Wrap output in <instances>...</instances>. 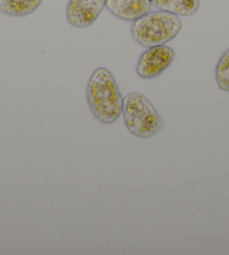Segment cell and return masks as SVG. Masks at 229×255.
Returning <instances> with one entry per match:
<instances>
[{
	"instance_id": "8",
	"label": "cell",
	"mask_w": 229,
	"mask_h": 255,
	"mask_svg": "<svg viewBox=\"0 0 229 255\" xmlns=\"http://www.w3.org/2000/svg\"><path fill=\"white\" fill-rule=\"evenodd\" d=\"M43 0H0V11L11 17H25L38 9Z\"/></svg>"
},
{
	"instance_id": "9",
	"label": "cell",
	"mask_w": 229,
	"mask_h": 255,
	"mask_svg": "<svg viewBox=\"0 0 229 255\" xmlns=\"http://www.w3.org/2000/svg\"><path fill=\"white\" fill-rule=\"evenodd\" d=\"M216 81L220 89L229 91V48L220 56L217 65H216Z\"/></svg>"
},
{
	"instance_id": "4",
	"label": "cell",
	"mask_w": 229,
	"mask_h": 255,
	"mask_svg": "<svg viewBox=\"0 0 229 255\" xmlns=\"http://www.w3.org/2000/svg\"><path fill=\"white\" fill-rule=\"evenodd\" d=\"M175 56L174 51L165 45L148 47L139 56L136 72L143 79H154L170 67Z\"/></svg>"
},
{
	"instance_id": "3",
	"label": "cell",
	"mask_w": 229,
	"mask_h": 255,
	"mask_svg": "<svg viewBox=\"0 0 229 255\" xmlns=\"http://www.w3.org/2000/svg\"><path fill=\"white\" fill-rule=\"evenodd\" d=\"M122 114L127 129L136 137L151 138L164 126L151 100L140 92H131L125 97Z\"/></svg>"
},
{
	"instance_id": "5",
	"label": "cell",
	"mask_w": 229,
	"mask_h": 255,
	"mask_svg": "<svg viewBox=\"0 0 229 255\" xmlns=\"http://www.w3.org/2000/svg\"><path fill=\"white\" fill-rule=\"evenodd\" d=\"M107 0H70L67 6L68 23L76 28L89 27L98 18Z\"/></svg>"
},
{
	"instance_id": "6",
	"label": "cell",
	"mask_w": 229,
	"mask_h": 255,
	"mask_svg": "<svg viewBox=\"0 0 229 255\" xmlns=\"http://www.w3.org/2000/svg\"><path fill=\"white\" fill-rule=\"evenodd\" d=\"M106 8L114 17L125 21H135L151 12V0H107Z\"/></svg>"
},
{
	"instance_id": "7",
	"label": "cell",
	"mask_w": 229,
	"mask_h": 255,
	"mask_svg": "<svg viewBox=\"0 0 229 255\" xmlns=\"http://www.w3.org/2000/svg\"><path fill=\"white\" fill-rule=\"evenodd\" d=\"M158 10L177 16H192L200 7V0H151Z\"/></svg>"
},
{
	"instance_id": "1",
	"label": "cell",
	"mask_w": 229,
	"mask_h": 255,
	"mask_svg": "<svg viewBox=\"0 0 229 255\" xmlns=\"http://www.w3.org/2000/svg\"><path fill=\"white\" fill-rule=\"evenodd\" d=\"M87 101L92 115L103 124H113L119 120L124 98L108 69L98 68L92 72L87 86Z\"/></svg>"
},
{
	"instance_id": "2",
	"label": "cell",
	"mask_w": 229,
	"mask_h": 255,
	"mask_svg": "<svg viewBox=\"0 0 229 255\" xmlns=\"http://www.w3.org/2000/svg\"><path fill=\"white\" fill-rule=\"evenodd\" d=\"M181 28L182 21L179 16L158 10L133 21L130 33L136 43L148 48L171 42L178 36Z\"/></svg>"
}]
</instances>
